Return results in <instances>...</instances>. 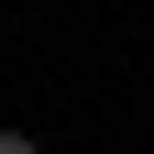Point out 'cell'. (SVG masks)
Returning <instances> with one entry per match:
<instances>
[{
    "label": "cell",
    "instance_id": "6da1fadb",
    "mask_svg": "<svg viewBox=\"0 0 154 154\" xmlns=\"http://www.w3.org/2000/svg\"><path fill=\"white\" fill-rule=\"evenodd\" d=\"M0 154H44V143H33V132H0Z\"/></svg>",
    "mask_w": 154,
    "mask_h": 154
}]
</instances>
